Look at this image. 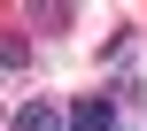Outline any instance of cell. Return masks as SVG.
Instances as JSON below:
<instances>
[{"instance_id":"obj_1","label":"cell","mask_w":147,"mask_h":131,"mask_svg":"<svg viewBox=\"0 0 147 131\" xmlns=\"http://www.w3.org/2000/svg\"><path fill=\"white\" fill-rule=\"evenodd\" d=\"M70 131H124V124H116V100H109V93H85L78 116H70Z\"/></svg>"},{"instance_id":"obj_2","label":"cell","mask_w":147,"mask_h":131,"mask_svg":"<svg viewBox=\"0 0 147 131\" xmlns=\"http://www.w3.org/2000/svg\"><path fill=\"white\" fill-rule=\"evenodd\" d=\"M8 131H62V116H54L47 100H23V108L8 116Z\"/></svg>"}]
</instances>
